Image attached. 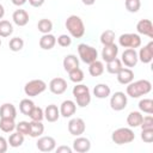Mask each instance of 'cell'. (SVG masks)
I'll return each instance as SVG.
<instances>
[{
  "mask_svg": "<svg viewBox=\"0 0 153 153\" xmlns=\"http://www.w3.org/2000/svg\"><path fill=\"white\" fill-rule=\"evenodd\" d=\"M139 109L141 112L152 115L153 114V100L151 98H143L139 102Z\"/></svg>",
  "mask_w": 153,
  "mask_h": 153,
  "instance_id": "cell-32",
  "label": "cell"
},
{
  "mask_svg": "<svg viewBox=\"0 0 153 153\" xmlns=\"http://www.w3.org/2000/svg\"><path fill=\"white\" fill-rule=\"evenodd\" d=\"M127 103H128V99H127V94L124 92H121V91H117L115 92L111 98H110V106L112 110L115 111H121L123 110L126 106H127Z\"/></svg>",
  "mask_w": 153,
  "mask_h": 153,
  "instance_id": "cell-8",
  "label": "cell"
},
{
  "mask_svg": "<svg viewBox=\"0 0 153 153\" xmlns=\"http://www.w3.org/2000/svg\"><path fill=\"white\" fill-rule=\"evenodd\" d=\"M47 88V84L41 79H33L25 84L24 92L29 97H36L41 93H43Z\"/></svg>",
  "mask_w": 153,
  "mask_h": 153,
  "instance_id": "cell-6",
  "label": "cell"
},
{
  "mask_svg": "<svg viewBox=\"0 0 153 153\" xmlns=\"http://www.w3.org/2000/svg\"><path fill=\"white\" fill-rule=\"evenodd\" d=\"M140 127H141V129H153V117H152V115L143 116Z\"/></svg>",
  "mask_w": 153,
  "mask_h": 153,
  "instance_id": "cell-43",
  "label": "cell"
},
{
  "mask_svg": "<svg viewBox=\"0 0 153 153\" xmlns=\"http://www.w3.org/2000/svg\"><path fill=\"white\" fill-rule=\"evenodd\" d=\"M16 130L20 134H23L24 136L25 135H29L30 134V122H26V121H20L19 123L16 124Z\"/></svg>",
  "mask_w": 153,
  "mask_h": 153,
  "instance_id": "cell-40",
  "label": "cell"
},
{
  "mask_svg": "<svg viewBox=\"0 0 153 153\" xmlns=\"http://www.w3.org/2000/svg\"><path fill=\"white\" fill-rule=\"evenodd\" d=\"M7 142H8V145L11 147L17 148V147H19V146L23 145V142H24V135L20 134V133H18V131H14V133H12L10 135Z\"/></svg>",
  "mask_w": 153,
  "mask_h": 153,
  "instance_id": "cell-30",
  "label": "cell"
},
{
  "mask_svg": "<svg viewBox=\"0 0 153 153\" xmlns=\"http://www.w3.org/2000/svg\"><path fill=\"white\" fill-rule=\"evenodd\" d=\"M143 115L141 114V111H131L129 112V115L127 116V124L130 128H136L141 126Z\"/></svg>",
  "mask_w": 153,
  "mask_h": 153,
  "instance_id": "cell-22",
  "label": "cell"
},
{
  "mask_svg": "<svg viewBox=\"0 0 153 153\" xmlns=\"http://www.w3.org/2000/svg\"><path fill=\"white\" fill-rule=\"evenodd\" d=\"M60 117V109L55 104H49L44 109V118L48 122H56Z\"/></svg>",
  "mask_w": 153,
  "mask_h": 153,
  "instance_id": "cell-20",
  "label": "cell"
},
{
  "mask_svg": "<svg viewBox=\"0 0 153 153\" xmlns=\"http://www.w3.org/2000/svg\"><path fill=\"white\" fill-rule=\"evenodd\" d=\"M78 54H79V57L80 60L84 62V63H87L90 65L91 62L98 60V51L96 48L86 44V43H80L78 45Z\"/></svg>",
  "mask_w": 153,
  "mask_h": 153,
  "instance_id": "cell-5",
  "label": "cell"
},
{
  "mask_svg": "<svg viewBox=\"0 0 153 153\" xmlns=\"http://www.w3.org/2000/svg\"><path fill=\"white\" fill-rule=\"evenodd\" d=\"M68 76H69V80H71L72 82H75V84L81 82V81L84 80V78H85L82 69L79 68V67H76V68H74V69H72V71H69V72H68Z\"/></svg>",
  "mask_w": 153,
  "mask_h": 153,
  "instance_id": "cell-35",
  "label": "cell"
},
{
  "mask_svg": "<svg viewBox=\"0 0 153 153\" xmlns=\"http://www.w3.org/2000/svg\"><path fill=\"white\" fill-rule=\"evenodd\" d=\"M137 57L142 63H151L153 60V42L151 41L146 45H143L137 53Z\"/></svg>",
  "mask_w": 153,
  "mask_h": 153,
  "instance_id": "cell-13",
  "label": "cell"
},
{
  "mask_svg": "<svg viewBox=\"0 0 153 153\" xmlns=\"http://www.w3.org/2000/svg\"><path fill=\"white\" fill-rule=\"evenodd\" d=\"M4 16H5V8H4V6L0 4V19H2Z\"/></svg>",
  "mask_w": 153,
  "mask_h": 153,
  "instance_id": "cell-49",
  "label": "cell"
},
{
  "mask_svg": "<svg viewBox=\"0 0 153 153\" xmlns=\"http://www.w3.org/2000/svg\"><path fill=\"white\" fill-rule=\"evenodd\" d=\"M44 133V124L42 121H31L30 122V136L31 137H39Z\"/></svg>",
  "mask_w": 153,
  "mask_h": 153,
  "instance_id": "cell-25",
  "label": "cell"
},
{
  "mask_svg": "<svg viewBox=\"0 0 153 153\" xmlns=\"http://www.w3.org/2000/svg\"><path fill=\"white\" fill-rule=\"evenodd\" d=\"M110 93H111V90L106 84H98L93 88V94L96 96V98H99V99L108 98Z\"/></svg>",
  "mask_w": 153,
  "mask_h": 153,
  "instance_id": "cell-24",
  "label": "cell"
},
{
  "mask_svg": "<svg viewBox=\"0 0 153 153\" xmlns=\"http://www.w3.org/2000/svg\"><path fill=\"white\" fill-rule=\"evenodd\" d=\"M141 140L146 143L153 142V129H142L141 131Z\"/></svg>",
  "mask_w": 153,
  "mask_h": 153,
  "instance_id": "cell-42",
  "label": "cell"
},
{
  "mask_svg": "<svg viewBox=\"0 0 153 153\" xmlns=\"http://www.w3.org/2000/svg\"><path fill=\"white\" fill-rule=\"evenodd\" d=\"M136 31L140 35L153 38V24L149 19H141L136 24Z\"/></svg>",
  "mask_w": 153,
  "mask_h": 153,
  "instance_id": "cell-14",
  "label": "cell"
},
{
  "mask_svg": "<svg viewBox=\"0 0 153 153\" xmlns=\"http://www.w3.org/2000/svg\"><path fill=\"white\" fill-rule=\"evenodd\" d=\"M13 32V26L8 20H0V37H8Z\"/></svg>",
  "mask_w": 153,
  "mask_h": 153,
  "instance_id": "cell-36",
  "label": "cell"
},
{
  "mask_svg": "<svg viewBox=\"0 0 153 153\" xmlns=\"http://www.w3.org/2000/svg\"><path fill=\"white\" fill-rule=\"evenodd\" d=\"M118 44L122 48L136 49L141 45V37L137 33H123L118 37Z\"/></svg>",
  "mask_w": 153,
  "mask_h": 153,
  "instance_id": "cell-7",
  "label": "cell"
},
{
  "mask_svg": "<svg viewBox=\"0 0 153 153\" xmlns=\"http://www.w3.org/2000/svg\"><path fill=\"white\" fill-rule=\"evenodd\" d=\"M11 1H12V4H13V5H16V6H18V7H19V6H23L27 0H11Z\"/></svg>",
  "mask_w": 153,
  "mask_h": 153,
  "instance_id": "cell-47",
  "label": "cell"
},
{
  "mask_svg": "<svg viewBox=\"0 0 153 153\" xmlns=\"http://www.w3.org/2000/svg\"><path fill=\"white\" fill-rule=\"evenodd\" d=\"M122 67H123L122 61L116 57V59H114V60L106 62V67H105V68H106L108 73H110V74H117V73L121 71Z\"/></svg>",
  "mask_w": 153,
  "mask_h": 153,
  "instance_id": "cell-29",
  "label": "cell"
},
{
  "mask_svg": "<svg viewBox=\"0 0 153 153\" xmlns=\"http://www.w3.org/2000/svg\"><path fill=\"white\" fill-rule=\"evenodd\" d=\"M29 117L31 118V121H42L44 118V110L39 106H33V109L31 110Z\"/></svg>",
  "mask_w": 153,
  "mask_h": 153,
  "instance_id": "cell-39",
  "label": "cell"
},
{
  "mask_svg": "<svg viewBox=\"0 0 153 153\" xmlns=\"http://www.w3.org/2000/svg\"><path fill=\"white\" fill-rule=\"evenodd\" d=\"M36 147L41 152H53L56 147V140L53 136H41L36 142Z\"/></svg>",
  "mask_w": 153,
  "mask_h": 153,
  "instance_id": "cell-10",
  "label": "cell"
},
{
  "mask_svg": "<svg viewBox=\"0 0 153 153\" xmlns=\"http://www.w3.org/2000/svg\"><path fill=\"white\" fill-rule=\"evenodd\" d=\"M116 75H117V81L122 85H128L134 80V72L131 71V68L128 67H122Z\"/></svg>",
  "mask_w": 153,
  "mask_h": 153,
  "instance_id": "cell-18",
  "label": "cell"
},
{
  "mask_svg": "<svg viewBox=\"0 0 153 153\" xmlns=\"http://www.w3.org/2000/svg\"><path fill=\"white\" fill-rule=\"evenodd\" d=\"M62 65H63L65 71L66 72H69V71H72V69H74L76 67H79V60H78V57L75 55L69 54V55H66L65 56Z\"/></svg>",
  "mask_w": 153,
  "mask_h": 153,
  "instance_id": "cell-26",
  "label": "cell"
},
{
  "mask_svg": "<svg viewBox=\"0 0 153 153\" xmlns=\"http://www.w3.org/2000/svg\"><path fill=\"white\" fill-rule=\"evenodd\" d=\"M90 149H91V142L87 137L76 136V139L73 141V151L78 153H86Z\"/></svg>",
  "mask_w": 153,
  "mask_h": 153,
  "instance_id": "cell-16",
  "label": "cell"
},
{
  "mask_svg": "<svg viewBox=\"0 0 153 153\" xmlns=\"http://www.w3.org/2000/svg\"><path fill=\"white\" fill-rule=\"evenodd\" d=\"M8 47H10V50H12V51H14V53H16V51H19V50H22L23 47H24V41H23V38H20V37H13V38L10 39Z\"/></svg>",
  "mask_w": 153,
  "mask_h": 153,
  "instance_id": "cell-37",
  "label": "cell"
},
{
  "mask_svg": "<svg viewBox=\"0 0 153 153\" xmlns=\"http://www.w3.org/2000/svg\"><path fill=\"white\" fill-rule=\"evenodd\" d=\"M124 6H126L128 12L136 13L141 7V1L140 0H126L124 1Z\"/></svg>",
  "mask_w": 153,
  "mask_h": 153,
  "instance_id": "cell-38",
  "label": "cell"
},
{
  "mask_svg": "<svg viewBox=\"0 0 153 153\" xmlns=\"http://www.w3.org/2000/svg\"><path fill=\"white\" fill-rule=\"evenodd\" d=\"M0 129H1L4 133H12V131L16 129L14 118L1 117V120H0Z\"/></svg>",
  "mask_w": 153,
  "mask_h": 153,
  "instance_id": "cell-28",
  "label": "cell"
},
{
  "mask_svg": "<svg viewBox=\"0 0 153 153\" xmlns=\"http://www.w3.org/2000/svg\"><path fill=\"white\" fill-rule=\"evenodd\" d=\"M122 63L128 67V68H131V67H135L137 61H139V57H137V53L135 49H131V48H127L124 49V51L122 53V59H121Z\"/></svg>",
  "mask_w": 153,
  "mask_h": 153,
  "instance_id": "cell-11",
  "label": "cell"
},
{
  "mask_svg": "<svg viewBox=\"0 0 153 153\" xmlns=\"http://www.w3.org/2000/svg\"><path fill=\"white\" fill-rule=\"evenodd\" d=\"M85 129H86V124H85L84 120L80 117L72 118L68 122V131L73 136H80L81 134H84Z\"/></svg>",
  "mask_w": 153,
  "mask_h": 153,
  "instance_id": "cell-9",
  "label": "cell"
},
{
  "mask_svg": "<svg viewBox=\"0 0 153 153\" xmlns=\"http://www.w3.org/2000/svg\"><path fill=\"white\" fill-rule=\"evenodd\" d=\"M0 47H1V39H0Z\"/></svg>",
  "mask_w": 153,
  "mask_h": 153,
  "instance_id": "cell-50",
  "label": "cell"
},
{
  "mask_svg": "<svg viewBox=\"0 0 153 153\" xmlns=\"http://www.w3.org/2000/svg\"><path fill=\"white\" fill-rule=\"evenodd\" d=\"M135 139V134L133 131V129L129 128H118L116 130L112 131L111 134V140L116 143V145H126V143H130L133 142Z\"/></svg>",
  "mask_w": 153,
  "mask_h": 153,
  "instance_id": "cell-4",
  "label": "cell"
},
{
  "mask_svg": "<svg viewBox=\"0 0 153 153\" xmlns=\"http://www.w3.org/2000/svg\"><path fill=\"white\" fill-rule=\"evenodd\" d=\"M49 90L54 94H62L67 90V81L63 78H54L49 82Z\"/></svg>",
  "mask_w": 153,
  "mask_h": 153,
  "instance_id": "cell-12",
  "label": "cell"
},
{
  "mask_svg": "<svg viewBox=\"0 0 153 153\" xmlns=\"http://www.w3.org/2000/svg\"><path fill=\"white\" fill-rule=\"evenodd\" d=\"M59 109H60V116H62L65 118H68V117H72L75 114L76 104H75V102H73L71 99H67V100H63L61 103Z\"/></svg>",
  "mask_w": 153,
  "mask_h": 153,
  "instance_id": "cell-15",
  "label": "cell"
},
{
  "mask_svg": "<svg viewBox=\"0 0 153 153\" xmlns=\"http://www.w3.org/2000/svg\"><path fill=\"white\" fill-rule=\"evenodd\" d=\"M72 151L73 149L71 147H68V146H60V147L56 148L57 153H72Z\"/></svg>",
  "mask_w": 153,
  "mask_h": 153,
  "instance_id": "cell-45",
  "label": "cell"
},
{
  "mask_svg": "<svg viewBox=\"0 0 153 153\" xmlns=\"http://www.w3.org/2000/svg\"><path fill=\"white\" fill-rule=\"evenodd\" d=\"M37 29L41 33H50V31L53 30V22L50 19L43 18L37 23Z\"/></svg>",
  "mask_w": 153,
  "mask_h": 153,
  "instance_id": "cell-33",
  "label": "cell"
},
{
  "mask_svg": "<svg viewBox=\"0 0 153 153\" xmlns=\"http://www.w3.org/2000/svg\"><path fill=\"white\" fill-rule=\"evenodd\" d=\"M33 106H35V103H33L31 99L25 98V99H22L20 103H19V111H20L23 115L29 116L30 112H31V110L33 109Z\"/></svg>",
  "mask_w": 153,
  "mask_h": 153,
  "instance_id": "cell-31",
  "label": "cell"
},
{
  "mask_svg": "<svg viewBox=\"0 0 153 153\" xmlns=\"http://www.w3.org/2000/svg\"><path fill=\"white\" fill-rule=\"evenodd\" d=\"M8 148V142L4 136H0V153H5Z\"/></svg>",
  "mask_w": 153,
  "mask_h": 153,
  "instance_id": "cell-44",
  "label": "cell"
},
{
  "mask_svg": "<svg viewBox=\"0 0 153 153\" xmlns=\"http://www.w3.org/2000/svg\"><path fill=\"white\" fill-rule=\"evenodd\" d=\"M56 42H57V44H59L60 47L67 48V47H69V45L72 44V38H71L69 35H65V33H63V35H60V36L57 37Z\"/></svg>",
  "mask_w": 153,
  "mask_h": 153,
  "instance_id": "cell-41",
  "label": "cell"
},
{
  "mask_svg": "<svg viewBox=\"0 0 153 153\" xmlns=\"http://www.w3.org/2000/svg\"><path fill=\"white\" fill-rule=\"evenodd\" d=\"M81 1H82V4L86 5V6H91V5H93V4L96 2V0H81Z\"/></svg>",
  "mask_w": 153,
  "mask_h": 153,
  "instance_id": "cell-48",
  "label": "cell"
},
{
  "mask_svg": "<svg viewBox=\"0 0 153 153\" xmlns=\"http://www.w3.org/2000/svg\"><path fill=\"white\" fill-rule=\"evenodd\" d=\"M152 90V84L149 80H146V79H141V80H137V81H131L130 84H128L127 86V96L131 97V98H139L141 96H145V94H148Z\"/></svg>",
  "mask_w": 153,
  "mask_h": 153,
  "instance_id": "cell-1",
  "label": "cell"
},
{
  "mask_svg": "<svg viewBox=\"0 0 153 153\" xmlns=\"http://www.w3.org/2000/svg\"><path fill=\"white\" fill-rule=\"evenodd\" d=\"M12 19H13V23L18 26H25L27 23H29V13L25 11V10H16L12 14Z\"/></svg>",
  "mask_w": 153,
  "mask_h": 153,
  "instance_id": "cell-19",
  "label": "cell"
},
{
  "mask_svg": "<svg viewBox=\"0 0 153 153\" xmlns=\"http://www.w3.org/2000/svg\"><path fill=\"white\" fill-rule=\"evenodd\" d=\"M117 54H118V47L115 43L109 44V45H104V48L102 49V59L105 62H109V61L116 59Z\"/></svg>",
  "mask_w": 153,
  "mask_h": 153,
  "instance_id": "cell-17",
  "label": "cell"
},
{
  "mask_svg": "<svg viewBox=\"0 0 153 153\" xmlns=\"http://www.w3.org/2000/svg\"><path fill=\"white\" fill-rule=\"evenodd\" d=\"M66 29L69 32V36L73 38H81L85 35V25L82 19L79 16L72 14L66 19Z\"/></svg>",
  "mask_w": 153,
  "mask_h": 153,
  "instance_id": "cell-2",
  "label": "cell"
},
{
  "mask_svg": "<svg viewBox=\"0 0 153 153\" xmlns=\"http://www.w3.org/2000/svg\"><path fill=\"white\" fill-rule=\"evenodd\" d=\"M72 93L76 100V105L80 108H85L91 103V93H90V88L84 85V84H76L73 90Z\"/></svg>",
  "mask_w": 153,
  "mask_h": 153,
  "instance_id": "cell-3",
  "label": "cell"
},
{
  "mask_svg": "<svg viewBox=\"0 0 153 153\" xmlns=\"http://www.w3.org/2000/svg\"><path fill=\"white\" fill-rule=\"evenodd\" d=\"M56 44V37L51 33H44L39 38V47L43 50H50L55 47Z\"/></svg>",
  "mask_w": 153,
  "mask_h": 153,
  "instance_id": "cell-21",
  "label": "cell"
},
{
  "mask_svg": "<svg viewBox=\"0 0 153 153\" xmlns=\"http://www.w3.org/2000/svg\"><path fill=\"white\" fill-rule=\"evenodd\" d=\"M88 73L91 76H99L104 73V63L99 60H96L88 65Z\"/></svg>",
  "mask_w": 153,
  "mask_h": 153,
  "instance_id": "cell-27",
  "label": "cell"
},
{
  "mask_svg": "<svg viewBox=\"0 0 153 153\" xmlns=\"http://www.w3.org/2000/svg\"><path fill=\"white\" fill-rule=\"evenodd\" d=\"M27 1H29V4H30L32 7H41V6L44 4L45 0H27Z\"/></svg>",
  "mask_w": 153,
  "mask_h": 153,
  "instance_id": "cell-46",
  "label": "cell"
},
{
  "mask_svg": "<svg viewBox=\"0 0 153 153\" xmlns=\"http://www.w3.org/2000/svg\"><path fill=\"white\" fill-rule=\"evenodd\" d=\"M115 37H116V35H115V31H112V30H105V31H103L102 32V35H100V43L103 44V45H109V44H112V43H115Z\"/></svg>",
  "mask_w": 153,
  "mask_h": 153,
  "instance_id": "cell-34",
  "label": "cell"
},
{
  "mask_svg": "<svg viewBox=\"0 0 153 153\" xmlns=\"http://www.w3.org/2000/svg\"><path fill=\"white\" fill-rule=\"evenodd\" d=\"M0 117L6 118H16L17 117V109L12 103H5L0 106Z\"/></svg>",
  "mask_w": 153,
  "mask_h": 153,
  "instance_id": "cell-23",
  "label": "cell"
}]
</instances>
